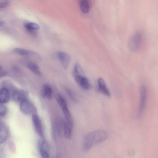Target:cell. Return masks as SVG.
Listing matches in <instances>:
<instances>
[{
  "mask_svg": "<svg viewBox=\"0 0 158 158\" xmlns=\"http://www.w3.org/2000/svg\"><path fill=\"white\" fill-rule=\"evenodd\" d=\"M32 121L36 132L41 137L43 136V131L41 120L39 116L36 114L32 115Z\"/></svg>",
  "mask_w": 158,
  "mask_h": 158,
  "instance_id": "52a82bcc",
  "label": "cell"
},
{
  "mask_svg": "<svg viewBox=\"0 0 158 158\" xmlns=\"http://www.w3.org/2000/svg\"><path fill=\"white\" fill-rule=\"evenodd\" d=\"M38 149L42 158H49L48 148L45 141L44 139H40L38 144Z\"/></svg>",
  "mask_w": 158,
  "mask_h": 158,
  "instance_id": "9c48e42d",
  "label": "cell"
},
{
  "mask_svg": "<svg viewBox=\"0 0 158 158\" xmlns=\"http://www.w3.org/2000/svg\"><path fill=\"white\" fill-rule=\"evenodd\" d=\"M10 94L8 90L6 88L2 89L0 90V103L7 102L10 99Z\"/></svg>",
  "mask_w": 158,
  "mask_h": 158,
  "instance_id": "7c38bea8",
  "label": "cell"
},
{
  "mask_svg": "<svg viewBox=\"0 0 158 158\" xmlns=\"http://www.w3.org/2000/svg\"><path fill=\"white\" fill-rule=\"evenodd\" d=\"M20 107L22 111L25 114L32 115L36 114V108L27 98H23L20 102Z\"/></svg>",
  "mask_w": 158,
  "mask_h": 158,
  "instance_id": "3957f363",
  "label": "cell"
},
{
  "mask_svg": "<svg viewBox=\"0 0 158 158\" xmlns=\"http://www.w3.org/2000/svg\"><path fill=\"white\" fill-rule=\"evenodd\" d=\"M27 66L35 75H40L41 72L40 68L36 64L32 62H29L27 64Z\"/></svg>",
  "mask_w": 158,
  "mask_h": 158,
  "instance_id": "9a60e30c",
  "label": "cell"
},
{
  "mask_svg": "<svg viewBox=\"0 0 158 158\" xmlns=\"http://www.w3.org/2000/svg\"><path fill=\"white\" fill-rule=\"evenodd\" d=\"M80 7L82 12L85 14L88 13L90 8V0H79Z\"/></svg>",
  "mask_w": 158,
  "mask_h": 158,
  "instance_id": "4fadbf2b",
  "label": "cell"
},
{
  "mask_svg": "<svg viewBox=\"0 0 158 158\" xmlns=\"http://www.w3.org/2000/svg\"><path fill=\"white\" fill-rule=\"evenodd\" d=\"M57 56L65 69H67L70 61V57L67 53L62 51L57 52Z\"/></svg>",
  "mask_w": 158,
  "mask_h": 158,
  "instance_id": "ba28073f",
  "label": "cell"
},
{
  "mask_svg": "<svg viewBox=\"0 0 158 158\" xmlns=\"http://www.w3.org/2000/svg\"><path fill=\"white\" fill-rule=\"evenodd\" d=\"M98 85L99 91L105 95L110 97V94L107 88L105 81L102 77L99 78L98 80Z\"/></svg>",
  "mask_w": 158,
  "mask_h": 158,
  "instance_id": "8fae6325",
  "label": "cell"
},
{
  "mask_svg": "<svg viewBox=\"0 0 158 158\" xmlns=\"http://www.w3.org/2000/svg\"><path fill=\"white\" fill-rule=\"evenodd\" d=\"M2 67L0 65V71L2 69Z\"/></svg>",
  "mask_w": 158,
  "mask_h": 158,
  "instance_id": "603a6c76",
  "label": "cell"
},
{
  "mask_svg": "<svg viewBox=\"0 0 158 158\" xmlns=\"http://www.w3.org/2000/svg\"><path fill=\"white\" fill-rule=\"evenodd\" d=\"M147 90L144 85H142L140 89V101L138 117L140 118L142 115L144 110L147 101Z\"/></svg>",
  "mask_w": 158,
  "mask_h": 158,
  "instance_id": "5b68a950",
  "label": "cell"
},
{
  "mask_svg": "<svg viewBox=\"0 0 158 158\" xmlns=\"http://www.w3.org/2000/svg\"><path fill=\"white\" fill-rule=\"evenodd\" d=\"M8 132L6 127L3 123L0 122V144L6 140Z\"/></svg>",
  "mask_w": 158,
  "mask_h": 158,
  "instance_id": "5bb4252c",
  "label": "cell"
},
{
  "mask_svg": "<svg viewBox=\"0 0 158 158\" xmlns=\"http://www.w3.org/2000/svg\"><path fill=\"white\" fill-rule=\"evenodd\" d=\"M41 94L44 98L51 100L53 97V92L51 86L47 84H44L42 87Z\"/></svg>",
  "mask_w": 158,
  "mask_h": 158,
  "instance_id": "30bf717a",
  "label": "cell"
},
{
  "mask_svg": "<svg viewBox=\"0 0 158 158\" xmlns=\"http://www.w3.org/2000/svg\"><path fill=\"white\" fill-rule=\"evenodd\" d=\"M10 2V0H0V9L8 6Z\"/></svg>",
  "mask_w": 158,
  "mask_h": 158,
  "instance_id": "ffe728a7",
  "label": "cell"
},
{
  "mask_svg": "<svg viewBox=\"0 0 158 158\" xmlns=\"http://www.w3.org/2000/svg\"><path fill=\"white\" fill-rule=\"evenodd\" d=\"M14 51L17 54L23 56H27L34 54L33 52L20 48L15 49Z\"/></svg>",
  "mask_w": 158,
  "mask_h": 158,
  "instance_id": "d6986e66",
  "label": "cell"
},
{
  "mask_svg": "<svg viewBox=\"0 0 158 158\" xmlns=\"http://www.w3.org/2000/svg\"><path fill=\"white\" fill-rule=\"evenodd\" d=\"M25 26L28 31L34 34H35V31L40 29V26L38 24L32 22L26 23L25 24Z\"/></svg>",
  "mask_w": 158,
  "mask_h": 158,
  "instance_id": "2e32d148",
  "label": "cell"
},
{
  "mask_svg": "<svg viewBox=\"0 0 158 158\" xmlns=\"http://www.w3.org/2000/svg\"><path fill=\"white\" fill-rule=\"evenodd\" d=\"M27 98L26 93L25 92L15 91L13 94V98L14 100L16 102L21 101L23 98Z\"/></svg>",
  "mask_w": 158,
  "mask_h": 158,
  "instance_id": "ac0fdd59",
  "label": "cell"
},
{
  "mask_svg": "<svg viewBox=\"0 0 158 158\" xmlns=\"http://www.w3.org/2000/svg\"><path fill=\"white\" fill-rule=\"evenodd\" d=\"M5 24V23L4 22L0 20V27H3Z\"/></svg>",
  "mask_w": 158,
  "mask_h": 158,
  "instance_id": "7402d4cb",
  "label": "cell"
},
{
  "mask_svg": "<svg viewBox=\"0 0 158 158\" xmlns=\"http://www.w3.org/2000/svg\"><path fill=\"white\" fill-rule=\"evenodd\" d=\"M0 103V116H3L5 115L6 112V107Z\"/></svg>",
  "mask_w": 158,
  "mask_h": 158,
  "instance_id": "44dd1931",
  "label": "cell"
},
{
  "mask_svg": "<svg viewBox=\"0 0 158 158\" xmlns=\"http://www.w3.org/2000/svg\"><path fill=\"white\" fill-rule=\"evenodd\" d=\"M142 35L141 33L137 32L135 33L130 38L128 42V47L132 51L136 50L141 43Z\"/></svg>",
  "mask_w": 158,
  "mask_h": 158,
  "instance_id": "277c9868",
  "label": "cell"
},
{
  "mask_svg": "<svg viewBox=\"0 0 158 158\" xmlns=\"http://www.w3.org/2000/svg\"><path fill=\"white\" fill-rule=\"evenodd\" d=\"M108 136L106 132L103 130H97L91 132L85 138L84 143V150L88 151L94 145L105 141Z\"/></svg>",
  "mask_w": 158,
  "mask_h": 158,
  "instance_id": "6da1fadb",
  "label": "cell"
},
{
  "mask_svg": "<svg viewBox=\"0 0 158 158\" xmlns=\"http://www.w3.org/2000/svg\"><path fill=\"white\" fill-rule=\"evenodd\" d=\"M73 77L76 82L82 88L85 90H89L91 89V84L84 74H79Z\"/></svg>",
  "mask_w": 158,
  "mask_h": 158,
  "instance_id": "8992f818",
  "label": "cell"
},
{
  "mask_svg": "<svg viewBox=\"0 0 158 158\" xmlns=\"http://www.w3.org/2000/svg\"><path fill=\"white\" fill-rule=\"evenodd\" d=\"M73 125L67 121L64 126V134L65 137L68 139H70L72 135Z\"/></svg>",
  "mask_w": 158,
  "mask_h": 158,
  "instance_id": "e0dca14e",
  "label": "cell"
},
{
  "mask_svg": "<svg viewBox=\"0 0 158 158\" xmlns=\"http://www.w3.org/2000/svg\"><path fill=\"white\" fill-rule=\"evenodd\" d=\"M55 98L65 117L67 121L73 124L72 118L68 108L66 101L64 97L60 94H56Z\"/></svg>",
  "mask_w": 158,
  "mask_h": 158,
  "instance_id": "7a4b0ae2",
  "label": "cell"
}]
</instances>
